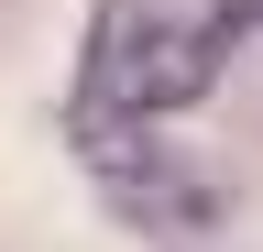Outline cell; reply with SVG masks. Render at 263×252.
Masks as SVG:
<instances>
[{
	"label": "cell",
	"mask_w": 263,
	"mask_h": 252,
	"mask_svg": "<svg viewBox=\"0 0 263 252\" xmlns=\"http://www.w3.org/2000/svg\"><path fill=\"white\" fill-rule=\"evenodd\" d=\"M263 33V0H99L88 11V55H77V121H154L197 110L219 88V66Z\"/></svg>",
	"instance_id": "1"
},
{
	"label": "cell",
	"mask_w": 263,
	"mask_h": 252,
	"mask_svg": "<svg viewBox=\"0 0 263 252\" xmlns=\"http://www.w3.org/2000/svg\"><path fill=\"white\" fill-rule=\"evenodd\" d=\"M77 143H88L99 186H110L143 230H197V219H219V186L197 176V165H176V143L132 132V121H77Z\"/></svg>",
	"instance_id": "2"
}]
</instances>
